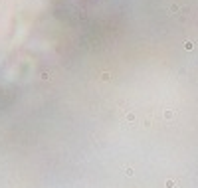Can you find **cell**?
<instances>
[{
    "instance_id": "2",
    "label": "cell",
    "mask_w": 198,
    "mask_h": 188,
    "mask_svg": "<svg viewBox=\"0 0 198 188\" xmlns=\"http://www.w3.org/2000/svg\"><path fill=\"white\" fill-rule=\"evenodd\" d=\"M125 174L127 176H133V168H125Z\"/></svg>"
},
{
    "instance_id": "1",
    "label": "cell",
    "mask_w": 198,
    "mask_h": 188,
    "mask_svg": "<svg viewBox=\"0 0 198 188\" xmlns=\"http://www.w3.org/2000/svg\"><path fill=\"white\" fill-rule=\"evenodd\" d=\"M172 115H176V113H172V111H166V113H165V117H166V119H171Z\"/></svg>"
}]
</instances>
